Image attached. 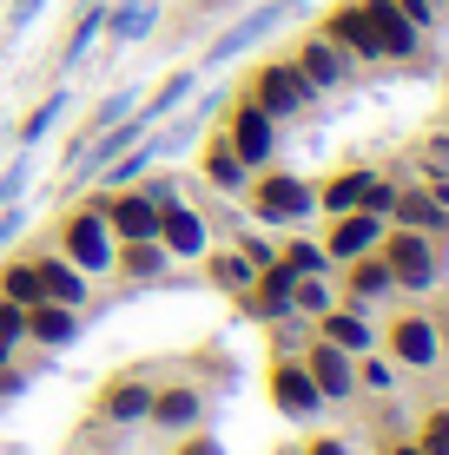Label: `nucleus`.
Here are the masks:
<instances>
[{"label": "nucleus", "mask_w": 449, "mask_h": 455, "mask_svg": "<svg viewBox=\"0 0 449 455\" xmlns=\"http://www.w3.org/2000/svg\"><path fill=\"white\" fill-rule=\"evenodd\" d=\"M245 205H252L258 225L271 231H304L317 218V185L298 179V172H252V185H245Z\"/></svg>", "instance_id": "obj_1"}, {"label": "nucleus", "mask_w": 449, "mask_h": 455, "mask_svg": "<svg viewBox=\"0 0 449 455\" xmlns=\"http://www.w3.org/2000/svg\"><path fill=\"white\" fill-rule=\"evenodd\" d=\"M60 258L80 264L86 277H113L119 238H113V225H106V198L100 192H92L80 212H67V225H60Z\"/></svg>", "instance_id": "obj_2"}, {"label": "nucleus", "mask_w": 449, "mask_h": 455, "mask_svg": "<svg viewBox=\"0 0 449 455\" xmlns=\"http://www.w3.org/2000/svg\"><path fill=\"white\" fill-rule=\"evenodd\" d=\"M285 20H291L285 0H258V7H245L238 20H225L219 34H212V46L198 53V73H219V67H231V60H245L252 46H265Z\"/></svg>", "instance_id": "obj_3"}, {"label": "nucleus", "mask_w": 449, "mask_h": 455, "mask_svg": "<svg viewBox=\"0 0 449 455\" xmlns=\"http://www.w3.org/2000/svg\"><path fill=\"white\" fill-rule=\"evenodd\" d=\"M383 264H390L397 291H410V297H423V291L443 284V258H437V238H429V231L390 225V231H383Z\"/></svg>", "instance_id": "obj_4"}, {"label": "nucleus", "mask_w": 449, "mask_h": 455, "mask_svg": "<svg viewBox=\"0 0 449 455\" xmlns=\"http://www.w3.org/2000/svg\"><path fill=\"white\" fill-rule=\"evenodd\" d=\"M245 100H258V106H265V113H271L277 125H285V119L311 113V106H317V92H311V80L298 73V60H291V53H277V60H265V67L252 73Z\"/></svg>", "instance_id": "obj_5"}, {"label": "nucleus", "mask_w": 449, "mask_h": 455, "mask_svg": "<svg viewBox=\"0 0 449 455\" xmlns=\"http://www.w3.org/2000/svg\"><path fill=\"white\" fill-rule=\"evenodd\" d=\"M219 132H225V146L238 152L252 172H265V165L277 159V119H271L258 100H245V92L225 106V125H219Z\"/></svg>", "instance_id": "obj_6"}, {"label": "nucleus", "mask_w": 449, "mask_h": 455, "mask_svg": "<svg viewBox=\"0 0 449 455\" xmlns=\"http://www.w3.org/2000/svg\"><path fill=\"white\" fill-rule=\"evenodd\" d=\"M331 46H344L357 67H383V40H377V27H370V13L357 7V0H337L331 13H324V27H317Z\"/></svg>", "instance_id": "obj_7"}, {"label": "nucleus", "mask_w": 449, "mask_h": 455, "mask_svg": "<svg viewBox=\"0 0 449 455\" xmlns=\"http://www.w3.org/2000/svg\"><path fill=\"white\" fill-rule=\"evenodd\" d=\"M383 231H390V218H377V212H337L331 218V231H324V251H331V264L344 271L350 258H370V251H383Z\"/></svg>", "instance_id": "obj_8"}, {"label": "nucleus", "mask_w": 449, "mask_h": 455, "mask_svg": "<svg viewBox=\"0 0 449 455\" xmlns=\"http://www.w3.org/2000/svg\"><path fill=\"white\" fill-rule=\"evenodd\" d=\"M298 356H304V370H311V383H317L324 403H350V396H357V356H350V350H337V343L311 337Z\"/></svg>", "instance_id": "obj_9"}, {"label": "nucleus", "mask_w": 449, "mask_h": 455, "mask_svg": "<svg viewBox=\"0 0 449 455\" xmlns=\"http://www.w3.org/2000/svg\"><path fill=\"white\" fill-rule=\"evenodd\" d=\"M159 244L172 251V264H198L212 251V218L198 205H185V198H172V205L159 212Z\"/></svg>", "instance_id": "obj_10"}, {"label": "nucleus", "mask_w": 449, "mask_h": 455, "mask_svg": "<svg viewBox=\"0 0 449 455\" xmlns=\"http://www.w3.org/2000/svg\"><path fill=\"white\" fill-rule=\"evenodd\" d=\"M390 356H397V370H437V363H443V331H437V317H423V310L397 317V323H390Z\"/></svg>", "instance_id": "obj_11"}, {"label": "nucleus", "mask_w": 449, "mask_h": 455, "mask_svg": "<svg viewBox=\"0 0 449 455\" xmlns=\"http://www.w3.org/2000/svg\"><path fill=\"white\" fill-rule=\"evenodd\" d=\"M291 60H298V73L311 80L317 100H324V92H337V86H350V53H344V46H331L324 34H304L298 46H291Z\"/></svg>", "instance_id": "obj_12"}, {"label": "nucleus", "mask_w": 449, "mask_h": 455, "mask_svg": "<svg viewBox=\"0 0 449 455\" xmlns=\"http://www.w3.org/2000/svg\"><path fill=\"white\" fill-rule=\"evenodd\" d=\"M271 403H277L291 422H304V416L324 410V396H317L311 370H304V356H277V363H271Z\"/></svg>", "instance_id": "obj_13"}, {"label": "nucleus", "mask_w": 449, "mask_h": 455, "mask_svg": "<svg viewBox=\"0 0 449 455\" xmlns=\"http://www.w3.org/2000/svg\"><path fill=\"white\" fill-rule=\"evenodd\" d=\"M317 323V337L324 343H337V350H350V356H364V350H377V323H370V310L364 304H331L324 317H311Z\"/></svg>", "instance_id": "obj_14"}, {"label": "nucleus", "mask_w": 449, "mask_h": 455, "mask_svg": "<svg viewBox=\"0 0 449 455\" xmlns=\"http://www.w3.org/2000/svg\"><path fill=\"white\" fill-rule=\"evenodd\" d=\"M357 7L370 13V27H377L383 60H416V53H423V40H429V34H416V27L404 20V7H397V0H357Z\"/></svg>", "instance_id": "obj_15"}, {"label": "nucleus", "mask_w": 449, "mask_h": 455, "mask_svg": "<svg viewBox=\"0 0 449 455\" xmlns=\"http://www.w3.org/2000/svg\"><path fill=\"white\" fill-rule=\"evenodd\" d=\"M159 20H165V0H113V7H106V40L139 46V40L159 34Z\"/></svg>", "instance_id": "obj_16"}, {"label": "nucleus", "mask_w": 449, "mask_h": 455, "mask_svg": "<svg viewBox=\"0 0 449 455\" xmlns=\"http://www.w3.org/2000/svg\"><path fill=\"white\" fill-rule=\"evenodd\" d=\"M198 172H205V185H212L219 198H245V185H252V165H245L238 152L225 146V132L205 139V152H198Z\"/></svg>", "instance_id": "obj_17"}, {"label": "nucleus", "mask_w": 449, "mask_h": 455, "mask_svg": "<svg viewBox=\"0 0 449 455\" xmlns=\"http://www.w3.org/2000/svg\"><path fill=\"white\" fill-rule=\"evenodd\" d=\"M198 80H205V73H198V67H172V73H165V80H159V86H152V92H146V100H139V106H132V113H139V119H146V125H159V119H172V113H185V100H192V92H198Z\"/></svg>", "instance_id": "obj_18"}, {"label": "nucleus", "mask_w": 449, "mask_h": 455, "mask_svg": "<svg viewBox=\"0 0 449 455\" xmlns=\"http://www.w3.org/2000/svg\"><path fill=\"white\" fill-rule=\"evenodd\" d=\"M73 337H80V310H73V304L40 297V304L27 310V343H40V350H67Z\"/></svg>", "instance_id": "obj_19"}, {"label": "nucleus", "mask_w": 449, "mask_h": 455, "mask_svg": "<svg viewBox=\"0 0 449 455\" xmlns=\"http://www.w3.org/2000/svg\"><path fill=\"white\" fill-rule=\"evenodd\" d=\"M34 271H40V297H53V304H73V310L86 304V284H92V277L80 271V264H67L60 251H40Z\"/></svg>", "instance_id": "obj_20"}, {"label": "nucleus", "mask_w": 449, "mask_h": 455, "mask_svg": "<svg viewBox=\"0 0 449 455\" xmlns=\"http://www.w3.org/2000/svg\"><path fill=\"white\" fill-rule=\"evenodd\" d=\"M146 422H152V429H165V435H192L198 422H205V396H198V389H159Z\"/></svg>", "instance_id": "obj_21"}, {"label": "nucleus", "mask_w": 449, "mask_h": 455, "mask_svg": "<svg viewBox=\"0 0 449 455\" xmlns=\"http://www.w3.org/2000/svg\"><path fill=\"white\" fill-rule=\"evenodd\" d=\"M106 7H113V0H86V7H80V20H73L67 46H60V73H80L86 60H92V46L106 40Z\"/></svg>", "instance_id": "obj_22"}, {"label": "nucleus", "mask_w": 449, "mask_h": 455, "mask_svg": "<svg viewBox=\"0 0 449 455\" xmlns=\"http://www.w3.org/2000/svg\"><path fill=\"white\" fill-rule=\"evenodd\" d=\"M165 271H172V251H165L159 238L119 244V264H113V277H126V284H159Z\"/></svg>", "instance_id": "obj_23"}, {"label": "nucleus", "mask_w": 449, "mask_h": 455, "mask_svg": "<svg viewBox=\"0 0 449 455\" xmlns=\"http://www.w3.org/2000/svg\"><path fill=\"white\" fill-rule=\"evenodd\" d=\"M370 185H377V172H370V165H344L337 179H324V185H317V212H324V218H337V212H357Z\"/></svg>", "instance_id": "obj_24"}, {"label": "nucleus", "mask_w": 449, "mask_h": 455, "mask_svg": "<svg viewBox=\"0 0 449 455\" xmlns=\"http://www.w3.org/2000/svg\"><path fill=\"white\" fill-rule=\"evenodd\" d=\"M390 225H404V231H429V238H443V231H449V212H443L429 192H404V185H397Z\"/></svg>", "instance_id": "obj_25"}, {"label": "nucleus", "mask_w": 449, "mask_h": 455, "mask_svg": "<svg viewBox=\"0 0 449 455\" xmlns=\"http://www.w3.org/2000/svg\"><path fill=\"white\" fill-rule=\"evenodd\" d=\"M344 271H350V304H364V310L383 304V297L397 291V277H390V264H383V251H370V258H350Z\"/></svg>", "instance_id": "obj_26"}, {"label": "nucleus", "mask_w": 449, "mask_h": 455, "mask_svg": "<svg viewBox=\"0 0 449 455\" xmlns=\"http://www.w3.org/2000/svg\"><path fill=\"white\" fill-rule=\"evenodd\" d=\"M198 264H205V277H212V284H219L225 297H245V291L258 284V264L245 258L238 244H231V251H205V258H198Z\"/></svg>", "instance_id": "obj_27"}, {"label": "nucleus", "mask_w": 449, "mask_h": 455, "mask_svg": "<svg viewBox=\"0 0 449 455\" xmlns=\"http://www.w3.org/2000/svg\"><path fill=\"white\" fill-rule=\"evenodd\" d=\"M67 113H73V92H67V86H53V92H46V100L34 106V113L20 119V132H13V139H20V152H34V146H46V139H53V125L67 119Z\"/></svg>", "instance_id": "obj_28"}, {"label": "nucleus", "mask_w": 449, "mask_h": 455, "mask_svg": "<svg viewBox=\"0 0 449 455\" xmlns=\"http://www.w3.org/2000/svg\"><path fill=\"white\" fill-rule=\"evenodd\" d=\"M152 165H159V152H152V132H146L139 146H126V152H119V159L106 165V172H100L92 185H100V192H126V185H139V179H146Z\"/></svg>", "instance_id": "obj_29"}, {"label": "nucleus", "mask_w": 449, "mask_h": 455, "mask_svg": "<svg viewBox=\"0 0 449 455\" xmlns=\"http://www.w3.org/2000/svg\"><path fill=\"white\" fill-rule=\"evenodd\" d=\"M139 100H146V92H139V86H113V92H106V100L100 106H92V113H86V125H80V132H73V146H67V159H73V152H80L86 146V139L92 132H106V125H119V119H126L132 113V106Z\"/></svg>", "instance_id": "obj_30"}, {"label": "nucleus", "mask_w": 449, "mask_h": 455, "mask_svg": "<svg viewBox=\"0 0 449 455\" xmlns=\"http://www.w3.org/2000/svg\"><path fill=\"white\" fill-rule=\"evenodd\" d=\"M152 396H159V389L139 383V376L113 383V389H106V422H119V429H126V422H146L152 416Z\"/></svg>", "instance_id": "obj_31"}, {"label": "nucleus", "mask_w": 449, "mask_h": 455, "mask_svg": "<svg viewBox=\"0 0 449 455\" xmlns=\"http://www.w3.org/2000/svg\"><path fill=\"white\" fill-rule=\"evenodd\" d=\"M277 258H285L298 277H331V271H337V264H331V251H324V238H304V231H291V244L277 251Z\"/></svg>", "instance_id": "obj_32"}, {"label": "nucleus", "mask_w": 449, "mask_h": 455, "mask_svg": "<svg viewBox=\"0 0 449 455\" xmlns=\"http://www.w3.org/2000/svg\"><path fill=\"white\" fill-rule=\"evenodd\" d=\"M0 297H13V304H27V310L40 304V271H34V258H13L7 271H0Z\"/></svg>", "instance_id": "obj_33"}, {"label": "nucleus", "mask_w": 449, "mask_h": 455, "mask_svg": "<svg viewBox=\"0 0 449 455\" xmlns=\"http://www.w3.org/2000/svg\"><path fill=\"white\" fill-rule=\"evenodd\" d=\"M331 304H337L331 277H298V284H291V310H298V317H324Z\"/></svg>", "instance_id": "obj_34"}, {"label": "nucleus", "mask_w": 449, "mask_h": 455, "mask_svg": "<svg viewBox=\"0 0 449 455\" xmlns=\"http://www.w3.org/2000/svg\"><path fill=\"white\" fill-rule=\"evenodd\" d=\"M357 389H377V396H390V389H397V363H383L377 350H364V356H357Z\"/></svg>", "instance_id": "obj_35"}, {"label": "nucleus", "mask_w": 449, "mask_h": 455, "mask_svg": "<svg viewBox=\"0 0 449 455\" xmlns=\"http://www.w3.org/2000/svg\"><path fill=\"white\" fill-rule=\"evenodd\" d=\"M46 7H53V0H13V7H7V40H20V34L40 20Z\"/></svg>", "instance_id": "obj_36"}, {"label": "nucleus", "mask_w": 449, "mask_h": 455, "mask_svg": "<svg viewBox=\"0 0 449 455\" xmlns=\"http://www.w3.org/2000/svg\"><path fill=\"white\" fill-rule=\"evenodd\" d=\"M0 337H7L13 350H20V343H27V304H13V297H0Z\"/></svg>", "instance_id": "obj_37"}, {"label": "nucleus", "mask_w": 449, "mask_h": 455, "mask_svg": "<svg viewBox=\"0 0 449 455\" xmlns=\"http://www.w3.org/2000/svg\"><path fill=\"white\" fill-rule=\"evenodd\" d=\"M423 449H429V455H449V403L423 416Z\"/></svg>", "instance_id": "obj_38"}, {"label": "nucleus", "mask_w": 449, "mask_h": 455, "mask_svg": "<svg viewBox=\"0 0 449 455\" xmlns=\"http://www.w3.org/2000/svg\"><path fill=\"white\" fill-rule=\"evenodd\" d=\"M397 7H404V20L416 27V34H437V20H443L437 0H397Z\"/></svg>", "instance_id": "obj_39"}, {"label": "nucleus", "mask_w": 449, "mask_h": 455, "mask_svg": "<svg viewBox=\"0 0 449 455\" xmlns=\"http://www.w3.org/2000/svg\"><path fill=\"white\" fill-rule=\"evenodd\" d=\"M139 192H146V198H152V205H159V212H165V205H172V198H179V185H172V179H165V172H146V179H139Z\"/></svg>", "instance_id": "obj_40"}, {"label": "nucleus", "mask_w": 449, "mask_h": 455, "mask_svg": "<svg viewBox=\"0 0 449 455\" xmlns=\"http://www.w3.org/2000/svg\"><path fill=\"white\" fill-rule=\"evenodd\" d=\"M238 251H245V258L258 264V271H265V264L277 258V244H271V238H258V231H245V238H238Z\"/></svg>", "instance_id": "obj_41"}, {"label": "nucleus", "mask_w": 449, "mask_h": 455, "mask_svg": "<svg viewBox=\"0 0 449 455\" xmlns=\"http://www.w3.org/2000/svg\"><path fill=\"white\" fill-rule=\"evenodd\" d=\"M423 192H429V198H437V205L449 212V172H443V165H429V185H423Z\"/></svg>", "instance_id": "obj_42"}, {"label": "nucleus", "mask_w": 449, "mask_h": 455, "mask_svg": "<svg viewBox=\"0 0 449 455\" xmlns=\"http://www.w3.org/2000/svg\"><path fill=\"white\" fill-rule=\"evenodd\" d=\"M429 165L449 172V132H429Z\"/></svg>", "instance_id": "obj_43"}, {"label": "nucleus", "mask_w": 449, "mask_h": 455, "mask_svg": "<svg viewBox=\"0 0 449 455\" xmlns=\"http://www.w3.org/2000/svg\"><path fill=\"white\" fill-rule=\"evenodd\" d=\"M179 455H225V449H219V443H212V435H198V429H192V443H185Z\"/></svg>", "instance_id": "obj_44"}, {"label": "nucleus", "mask_w": 449, "mask_h": 455, "mask_svg": "<svg viewBox=\"0 0 449 455\" xmlns=\"http://www.w3.org/2000/svg\"><path fill=\"white\" fill-rule=\"evenodd\" d=\"M311 455H350V443H337V435H324V443H311Z\"/></svg>", "instance_id": "obj_45"}, {"label": "nucleus", "mask_w": 449, "mask_h": 455, "mask_svg": "<svg viewBox=\"0 0 449 455\" xmlns=\"http://www.w3.org/2000/svg\"><path fill=\"white\" fill-rule=\"evenodd\" d=\"M13 389H20V376H13V370H0V396H13Z\"/></svg>", "instance_id": "obj_46"}, {"label": "nucleus", "mask_w": 449, "mask_h": 455, "mask_svg": "<svg viewBox=\"0 0 449 455\" xmlns=\"http://www.w3.org/2000/svg\"><path fill=\"white\" fill-rule=\"evenodd\" d=\"M390 455H429V449H423V443H397Z\"/></svg>", "instance_id": "obj_47"}, {"label": "nucleus", "mask_w": 449, "mask_h": 455, "mask_svg": "<svg viewBox=\"0 0 449 455\" xmlns=\"http://www.w3.org/2000/svg\"><path fill=\"white\" fill-rule=\"evenodd\" d=\"M0 370H13V343L7 337H0Z\"/></svg>", "instance_id": "obj_48"}, {"label": "nucleus", "mask_w": 449, "mask_h": 455, "mask_svg": "<svg viewBox=\"0 0 449 455\" xmlns=\"http://www.w3.org/2000/svg\"><path fill=\"white\" fill-rule=\"evenodd\" d=\"M285 7H291V13H311V7H317V0H285Z\"/></svg>", "instance_id": "obj_49"}, {"label": "nucleus", "mask_w": 449, "mask_h": 455, "mask_svg": "<svg viewBox=\"0 0 449 455\" xmlns=\"http://www.w3.org/2000/svg\"><path fill=\"white\" fill-rule=\"evenodd\" d=\"M437 7H443V0H437Z\"/></svg>", "instance_id": "obj_50"}]
</instances>
